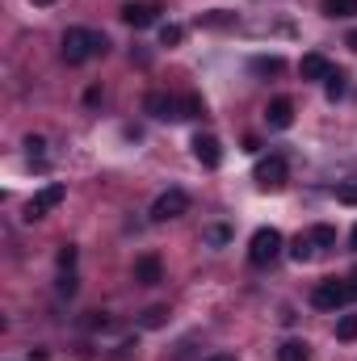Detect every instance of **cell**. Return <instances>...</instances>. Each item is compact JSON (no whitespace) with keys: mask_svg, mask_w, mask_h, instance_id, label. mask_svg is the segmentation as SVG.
Returning a JSON list of instances; mask_svg holds the SVG:
<instances>
[{"mask_svg":"<svg viewBox=\"0 0 357 361\" xmlns=\"http://www.w3.org/2000/svg\"><path fill=\"white\" fill-rule=\"evenodd\" d=\"M109 51V38L101 30H85V25H72L63 34V59L68 63H85V59H97Z\"/></svg>","mask_w":357,"mask_h":361,"instance_id":"6da1fadb","label":"cell"},{"mask_svg":"<svg viewBox=\"0 0 357 361\" xmlns=\"http://www.w3.org/2000/svg\"><path fill=\"white\" fill-rule=\"evenodd\" d=\"M282 257V231L277 227H261V231H253V244H248V261L257 265V269H265Z\"/></svg>","mask_w":357,"mask_h":361,"instance_id":"7a4b0ae2","label":"cell"},{"mask_svg":"<svg viewBox=\"0 0 357 361\" xmlns=\"http://www.w3.org/2000/svg\"><path fill=\"white\" fill-rule=\"evenodd\" d=\"M349 298H353V290L345 281H337V277H328V281H320L311 290V307H320V311H341Z\"/></svg>","mask_w":357,"mask_h":361,"instance_id":"3957f363","label":"cell"},{"mask_svg":"<svg viewBox=\"0 0 357 361\" xmlns=\"http://www.w3.org/2000/svg\"><path fill=\"white\" fill-rule=\"evenodd\" d=\"M63 193H68V189H63L59 180H51V185H42V189H38V193H34V197L25 202V219H30V223H38V219H47V214H51V210H55V206L63 202Z\"/></svg>","mask_w":357,"mask_h":361,"instance_id":"277c9868","label":"cell"},{"mask_svg":"<svg viewBox=\"0 0 357 361\" xmlns=\"http://www.w3.org/2000/svg\"><path fill=\"white\" fill-rule=\"evenodd\" d=\"M189 210V193L185 189H164L156 202H152V223H169V219H181Z\"/></svg>","mask_w":357,"mask_h":361,"instance_id":"5b68a950","label":"cell"},{"mask_svg":"<svg viewBox=\"0 0 357 361\" xmlns=\"http://www.w3.org/2000/svg\"><path fill=\"white\" fill-rule=\"evenodd\" d=\"M160 4L156 0H135V4H122V21L126 25H135V30H147V25H156L160 21Z\"/></svg>","mask_w":357,"mask_h":361,"instance_id":"8992f818","label":"cell"},{"mask_svg":"<svg viewBox=\"0 0 357 361\" xmlns=\"http://www.w3.org/2000/svg\"><path fill=\"white\" fill-rule=\"evenodd\" d=\"M143 114H152V118H160V122H169V118H185L177 105V97H169V92L152 89L147 97H143Z\"/></svg>","mask_w":357,"mask_h":361,"instance_id":"52a82bcc","label":"cell"},{"mask_svg":"<svg viewBox=\"0 0 357 361\" xmlns=\"http://www.w3.org/2000/svg\"><path fill=\"white\" fill-rule=\"evenodd\" d=\"M253 177H257L261 189H282V185H286V160H282V156H269V160L257 164V173H253Z\"/></svg>","mask_w":357,"mask_h":361,"instance_id":"ba28073f","label":"cell"},{"mask_svg":"<svg viewBox=\"0 0 357 361\" xmlns=\"http://www.w3.org/2000/svg\"><path fill=\"white\" fill-rule=\"evenodd\" d=\"M193 156H198V164L219 169V164H223V143H219L214 135H198V139H193Z\"/></svg>","mask_w":357,"mask_h":361,"instance_id":"9c48e42d","label":"cell"},{"mask_svg":"<svg viewBox=\"0 0 357 361\" xmlns=\"http://www.w3.org/2000/svg\"><path fill=\"white\" fill-rule=\"evenodd\" d=\"M265 122L273 130H286V126L294 122V101H290V97H273L269 109H265Z\"/></svg>","mask_w":357,"mask_h":361,"instance_id":"30bf717a","label":"cell"},{"mask_svg":"<svg viewBox=\"0 0 357 361\" xmlns=\"http://www.w3.org/2000/svg\"><path fill=\"white\" fill-rule=\"evenodd\" d=\"M298 72H303V80H328L337 68L320 55V51H311V55H303V63H298Z\"/></svg>","mask_w":357,"mask_h":361,"instance_id":"8fae6325","label":"cell"},{"mask_svg":"<svg viewBox=\"0 0 357 361\" xmlns=\"http://www.w3.org/2000/svg\"><path fill=\"white\" fill-rule=\"evenodd\" d=\"M135 281H143V286H160V281H164V265H160V257H139V261H135Z\"/></svg>","mask_w":357,"mask_h":361,"instance_id":"7c38bea8","label":"cell"},{"mask_svg":"<svg viewBox=\"0 0 357 361\" xmlns=\"http://www.w3.org/2000/svg\"><path fill=\"white\" fill-rule=\"evenodd\" d=\"M307 357H311L307 341H282L277 345V361H307Z\"/></svg>","mask_w":357,"mask_h":361,"instance_id":"4fadbf2b","label":"cell"},{"mask_svg":"<svg viewBox=\"0 0 357 361\" xmlns=\"http://www.w3.org/2000/svg\"><path fill=\"white\" fill-rule=\"evenodd\" d=\"M307 235H311L315 248H332V244H337V227H332V223H315Z\"/></svg>","mask_w":357,"mask_h":361,"instance_id":"5bb4252c","label":"cell"},{"mask_svg":"<svg viewBox=\"0 0 357 361\" xmlns=\"http://www.w3.org/2000/svg\"><path fill=\"white\" fill-rule=\"evenodd\" d=\"M311 252H315V244H311V235H294L290 240V261H311Z\"/></svg>","mask_w":357,"mask_h":361,"instance_id":"9a60e30c","label":"cell"},{"mask_svg":"<svg viewBox=\"0 0 357 361\" xmlns=\"http://www.w3.org/2000/svg\"><path fill=\"white\" fill-rule=\"evenodd\" d=\"M328 17H357V0H324Z\"/></svg>","mask_w":357,"mask_h":361,"instance_id":"2e32d148","label":"cell"},{"mask_svg":"<svg viewBox=\"0 0 357 361\" xmlns=\"http://www.w3.org/2000/svg\"><path fill=\"white\" fill-rule=\"evenodd\" d=\"M139 324H143V328H164V324H169V307H147Z\"/></svg>","mask_w":357,"mask_h":361,"instance_id":"e0dca14e","label":"cell"},{"mask_svg":"<svg viewBox=\"0 0 357 361\" xmlns=\"http://www.w3.org/2000/svg\"><path fill=\"white\" fill-rule=\"evenodd\" d=\"M231 240V227H223V223H214V227H206V244L210 248H223Z\"/></svg>","mask_w":357,"mask_h":361,"instance_id":"ac0fdd59","label":"cell"},{"mask_svg":"<svg viewBox=\"0 0 357 361\" xmlns=\"http://www.w3.org/2000/svg\"><path fill=\"white\" fill-rule=\"evenodd\" d=\"M337 341H357V315H341V324H337Z\"/></svg>","mask_w":357,"mask_h":361,"instance_id":"d6986e66","label":"cell"},{"mask_svg":"<svg viewBox=\"0 0 357 361\" xmlns=\"http://www.w3.org/2000/svg\"><path fill=\"white\" fill-rule=\"evenodd\" d=\"M181 38H185L181 25H160V47H181Z\"/></svg>","mask_w":357,"mask_h":361,"instance_id":"ffe728a7","label":"cell"},{"mask_svg":"<svg viewBox=\"0 0 357 361\" xmlns=\"http://www.w3.org/2000/svg\"><path fill=\"white\" fill-rule=\"evenodd\" d=\"M181 109H185V118H202V114H206V105H202V97H198V92H189V97L181 101Z\"/></svg>","mask_w":357,"mask_h":361,"instance_id":"44dd1931","label":"cell"},{"mask_svg":"<svg viewBox=\"0 0 357 361\" xmlns=\"http://www.w3.org/2000/svg\"><path fill=\"white\" fill-rule=\"evenodd\" d=\"M72 269H76V248L63 244V248H59V273H72Z\"/></svg>","mask_w":357,"mask_h":361,"instance_id":"7402d4cb","label":"cell"},{"mask_svg":"<svg viewBox=\"0 0 357 361\" xmlns=\"http://www.w3.org/2000/svg\"><path fill=\"white\" fill-rule=\"evenodd\" d=\"M337 197H341L345 206H357V180H345V185H337Z\"/></svg>","mask_w":357,"mask_h":361,"instance_id":"603a6c76","label":"cell"},{"mask_svg":"<svg viewBox=\"0 0 357 361\" xmlns=\"http://www.w3.org/2000/svg\"><path fill=\"white\" fill-rule=\"evenodd\" d=\"M253 72H282V59L269 55V59H253Z\"/></svg>","mask_w":357,"mask_h":361,"instance_id":"cb8c5ba5","label":"cell"},{"mask_svg":"<svg viewBox=\"0 0 357 361\" xmlns=\"http://www.w3.org/2000/svg\"><path fill=\"white\" fill-rule=\"evenodd\" d=\"M328 97H332V101H337V97H345V76H341V72H332V76H328Z\"/></svg>","mask_w":357,"mask_h":361,"instance_id":"d4e9b609","label":"cell"},{"mask_svg":"<svg viewBox=\"0 0 357 361\" xmlns=\"http://www.w3.org/2000/svg\"><path fill=\"white\" fill-rule=\"evenodd\" d=\"M59 294H63V298L76 294V273H59Z\"/></svg>","mask_w":357,"mask_h":361,"instance_id":"484cf974","label":"cell"},{"mask_svg":"<svg viewBox=\"0 0 357 361\" xmlns=\"http://www.w3.org/2000/svg\"><path fill=\"white\" fill-rule=\"evenodd\" d=\"M25 147H30V156H42V147H47V139H42V135H30V139H25Z\"/></svg>","mask_w":357,"mask_h":361,"instance_id":"4316f807","label":"cell"},{"mask_svg":"<svg viewBox=\"0 0 357 361\" xmlns=\"http://www.w3.org/2000/svg\"><path fill=\"white\" fill-rule=\"evenodd\" d=\"M202 21H206V25H231L236 17H227V13H210V17H202Z\"/></svg>","mask_w":357,"mask_h":361,"instance_id":"83f0119b","label":"cell"},{"mask_svg":"<svg viewBox=\"0 0 357 361\" xmlns=\"http://www.w3.org/2000/svg\"><path fill=\"white\" fill-rule=\"evenodd\" d=\"M206 361H236V353H214V357H206Z\"/></svg>","mask_w":357,"mask_h":361,"instance_id":"f1b7e54d","label":"cell"},{"mask_svg":"<svg viewBox=\"0 0 357 361\" xmlns=\"http://www.w3.org/2000/svg\"><path fill=\"white\" fill-rule=\"evenodd\" d=\"M349 290H353V298H357V269L349 273Z\"/></svg>","mask_w":357,"mask_h":361,"instance_id":"f546056e","label":"cell"},{"mask_svg":"<svg viewBox=\"0 0 357 361\" xmlns=\"http://www.w3.org/2000/svg\"><path fill=\"white\" fill-rule=\"evenodd\" d=\"M349 47H353V51H357V30H353V34H349Z\"/></svg>","mask_w":357,"mask_h":361,"instance_id":"4dcf8cb0","label":"cell"},{"mask_svg":"<svg viewBox=\"0 0 357 361\" xmlns=\"http://www.w3.org/2000/svg\"><path fill=\"white\" fill-rule=\"evenodd\" d=\"M34 4H38V8H47V4H55V0H34Z\"/></svg>","mask_w":357,"mask_h":361,"instance_id":"1f68e13d","label":"cell"},{"mask_svg":"<svg viewBox=\"0 0 357 361\" xmlns=\"http://www.w3.org/2000/svg\"><path fill=\"white\" fill-rule=\"evenodd\" d=\"M349 244H353V248H357V227H353V235H349Z\"/></svg>","mask_w":357,"mask_h":361,"instance_id":"d6a6232c","label":"cell"}]
</instances>
